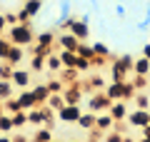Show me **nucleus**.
Wrapping results in <instances>:
<instances>
[{
  "instance_id": "obj_33",
  "label": "nucleus",
  "mask_w": 150,
  "mask_h": 142,
  "mask_svg": "<svg viewBox=\"0 0 150 142\" xmlns=\"http://www.w3.org/2000/svg\"><path fill=\"white\" fill-rule=\"evenodd\" d=\"M13 70H15L13 65H8L5 60H0V80H10L13 77Z\"/></svg>"
},
{
  "instance_id": "obj_5",
  "label": "nucleus",
  "mask_w": 150,
  "mask_h": 142,
  "mask_svg": "<svg viewBox=\"0 0 150 142\" xmlns=\"http://www.w3.org/2000/svg\"><path fill=\"white\" fill-rule=\"evenodd\" d=\"M125 122H128L133 130H140V127L150 125V110H140V107H135V110H130V112H128Z\"/></svg>"
},
{
  "instance_id": "obj_53",
  "label": "nucleus",
  "mask_w": 150,
  "mask_h": 142,
  "mask_svg": "<svg viewBox=\"0 0 150 142\" xmlns=\"http://www.w3.org/2000/svg\"><path fill=\"white\" fill-rule=\"evenodd\" d=\"M50 142H60V140H55V137H53V140H50Z\"/></svg>"
},
{
  "instance_id": "obj_45",
  "label": "nucleus",
  "mask_w": 150,
  "mask_h": 142,
  "mask_svg": "<svg viewBox=\"0 0 150 142\" xmlns=\"http://www.w3.org/2000/svg\"><path fill=\"white\" fill-rule=\"evenodd\" d=\"M8 32V22H5V15L0 13V35H5Z\"/></svg>"
},
{
  "instance_id": "obj_29",
  "label": "nucleus",
  "mask_w": 150,
  "mask_h": 142,
  "mask_svg": "<svg viewBox=\"0 0 150 142\" xmlns=\"http://www.w3.org/2000/svg\"><path fill=\"white\" fill-rule=\"evenodd\" d=\"M78 75H80L78 70H73V67H65L63 72H60V80H63L65 85H70V82H75V80H80Z\"/></svg>"
},
{
  "instance_id": "obj_37",
  "label": "nucleus",
  "mask_w": 150,
  "mask_h": 142,
  "mask_svg": "<svg viewBox=\"0 0 150 142\" xmlns=\"http://www.w3.org/2000/svg\"><path fill=\"white\" fill-rule=\"evenodd\" d=\"M3 105H5V112H8V115H13V112H18V110H20V105H18V100H15V95H13L10 100H5Z\"/></svg>"
},
{
  "instance_id": "obj_21",
  "label": "nucleus",
  "mask_w": 150,
  "mask_h": 142,
  "mask_svg": "<svg viewBox=\"0 0 150 142\" xmlns=\"http://www.w3.org/2000/svg\"><path fill=\"white\" fill-rule=\"evenodd\" d=\"M13 95H15V85H13L10 80H0V102L10 100Z\"/></svg>"
},
{
  "instance_id": "obj_48",
  "label": "nucleus",
  "mask_w": 150,
  "mask_h": 142,
  "mask_svg": "<svg viewBox=\"0 0 150 142\" xmlns=\"http://www.w3.org/2000/svg\"><path fill=\"white\" fill-rule=\"evenodd\" d=\"M143 58H148V60H150V42L143 47Z\"/></svg>"
},
{
  "instance_id": "obj_44",
  "label": "nucleus",
  "mask_w": 150,
  "mask_h": 142,
  "mask_svg": "<svg viewBox=\"0 0 150 142\" xmlns=\"http://www.w3.org/2000/svg\"><path fill=\"white\" fill-rule=\"evenodd\" d=\"M30 20H33V18L28 15L25 10H18V22H23V25H28V22H30Z\"/></svg>"
},
{
  "instance_id": "obj_13",
  "label": "nucleus",
  "mask_w": 150,
  "mask_h": 142,
  "mask_svg": "<svg viewBox=\"0 0 150 142\" xmlns=\"http://www.w3.org/2000/svg\"><path fill=\"white\" fill-rule=\"evenodd\" d=\"M112 125H115V120H112L108 112H98V115H95V130H98V132L105 135V132L112 130Z\"/></svg>"
},
{
  "instance_id": "obj_40",
  "label": "nucleus",
  "mask_w": 150,
  "mask_h": 142,
  "mask_svg": "<svg viewBox=\"0 0 150 142\" xmlns=\"http://www.w3.org/2000/svg\"><path fill=\"white\" fill-rule=\"evenodd\" d=\"M3 15H5L8 27H10V25H18V10H8V13H3Z\"/></svg>"
},
{
  "instance_id": "obj_34",
  "label": "nucleus",
  "mask_w": 150,
  "mask_h": 142,
  "mask_svg": "<svg viewBox=\"0 0 150 142\" xmlns=\"http://www.w3.org/2000/svg\"><path fill=\"white\" fill-rule=\"evenodd\" d=\"M13 42L8 40V35H0V60H5L8 58V50H10Z\"/></svg>"
},
{
  "instance_id": "obj_36",
  "label": "nucleus",
  "mask_w": 150,
  "mask_h": 142,
  "mask_svg": "<svg viewBox=\"0 0 150 142\" xmlns=\"http://www.w3.org/2000/svg\"><path fill=\"white\" fill-rule=\"evenodd\" d=\"M73 20H75L73 15H60V18H58V22H55V25H58L60 30H70V25H73Z\"/></svg>"
},
{
  "instance_id": "obj_26",
  "label": "nucleus",
  "mask_w": 150,
  "mask_h": 142,
  "mask_svg": "<svg viewBox=\"0 0 150 142\" xmlns=\"http://www.w3.org/2000/svg\"><path fill=\"white\" fill-rule=\"evenodd\" d=\"M45 105H48L50 110H55V112H58L60 107H65V100H63V92H55V95H50V97H48V102H45Z\"/></svg>"
},
{
  "instance_id": "obj_42",
  "label": "nucleus",
  "mask_w": 150,
  "mask_h": 142,
  "mask_svg": "<svg viewBox=\"0 0 150 142\" xmlns=\"http://www.w3.org/2000/svg\"><path fill=\"white\" fill-rule=\"evenodd\" d=\"M58 8H60V15H70V0H60Z\"/></svg>"
},
{
  "instance_id": "obj_4",
  "label": "nucleus",
  "mask_w": 150,
  "mask_h": 142,
  "mask_svg": "<svg viewBox=\"0 0 150 142\" xmlns=\"http://www.w3.org/2000/svg\"><path fill=\"white\" fill-rule=\"evenodd\" d=\"M63 100H65V105H80V102H83V85H80V80L65 85Z\"/></svg>"
},
{
  "instance_id": "obj_25",
  "label": "nucleus",
  "mask_w": 150,
  "mask_h": 142,
  "mask_svg": "<svg viewBox=\"0 0 150 142\" xmlns=\"http://www.w3.org/2000/svg\"><path fill=\"white\" fill-rule=\"evenodd\" d=\"M75 55H80V58H85V60H93L95 58V50H93V45H88L85 40L78 45V50H75Z\"/></svg>"
},
{
  "instance_id": "obj_14",
  "label": "nucleus",
  "mask_w": 150,
  "mask_h": 142,
  "mask_svg": "<svg viewBox=\"0 0 150 142\" xmlns=\"http://www.w3.org/2000/svg\"><path fill=\"white\" fill-rule=\"evenodd\" d=\"M15 100L18 105H20V110H33V107H38L35 97H33L30 90H20V95H15Z\"/></svg>"
},
{
  "instance_id": "obj_22",
  "label": "nucleus",
  "mask_w": 150,
  "mask_h": 142,
  "mask_svg": "<svg viewBox=\"0 0 150 142\" xmlns=\"http://www.w3.org/2000/svg\"><path fill=\"white\" fill-rule=\"evenodd\" d=\"M15 132V125H13V117L8 112L0 115V135H13Z\"/></svg>"
},
{
  "instance_id": "obj_52",
  "label": "nucleus",
  "mask_w": 150,
  "mask_h": 142,
  "mask_svg": "<svg viewBox=\"0 0 150 142\" xmlns=\"http://www.w3.org/2000/svg\"><path fill=\"white\" fill-rule=\"evenodd\" d=\"M3 112H5V105H3V102H0V115H3Z\"/></svg>"
},
{
  "instance_id": "obj_35",
  "label": "nucleus",
  "mask_w": 150,
  "mask_h": 142,
  "mask_svg": "<svg viewBox=\"0 0 150 142\" xmlns=\"http://www.w3.org/2000/svg\"><path fill=\"white\" fill-rule=\"evenodd\" d=\"M93 50H95V55H103V58H110V47L105 45V42H93Z\"/></svg>"
},
{
  "instance_id": "obj_51",
  "label": "nucleus",
  "mask_w": 150,
  "mask_h": 142,
  "mask_svg": "<svg viewBox=\"0 0 150 142\" xmlns=\"http://www.w3.org/2000/svg\"><path fill=\"white\" fill-rule=\"evenodd\" d=\"M138 142H150V137H138Z\"/></svg>"
},
{
  "instance_id": "obj_11",
  "label": "nucleus",
  "mask_w": 150,
  "mask_h": 142,
  "mask_svg": "<svg viewBox=\"0 0 150 142\" xmlns=\"http://www.w3.org/2000/svg\"><path fill=\"white\" fill-rule=\"evenodd\" d=\"M128 72L130 70L125 67L118 58H112V63H110V82H123V80H128Z\"/></svg>"
},
{
  "instance_id": "obj_23",
  "label": "nucleus",
  "mask_w": 150,
  "mask_h": 142,
  "mask_svg": "<svg viewBox=\"0 0 150 142\" xmlns=\"http://www.w3.org/2000/svg\"><path fill=\"white\" fill-rule=\"evenodd\" d=\"M133 102H135V107H140V110H150V97H148V92H143V90L135 92Z\"/></svg>"
},
{
  "instance_id": "obj_46",
  "label": "nucleus",
  "mask_w": 150,
  "mask_h": 142,
  "mask_svg": "<svg viewBox=\"0 0 150 142\" xmlns=\"http://www.w3.org/2000/svg\"><path fill=\"white\" fill-rule=\"evenodd\" d=\"M115 13H118L120 18H125V13H128V8H125L123 3H118V5H115Z\"/></svg>"
},
{
  "instance_id": "obj_39",
  "label": "nucleus",
  "mask_w": 150,
  "mask_h": 142,
  "mask_svg": "<svg viewBox=\"0 0 150 142\" xmlns=\"http://www.w3.org/2000/svg\"><path fill=\"white\" fill-rule=\"evenodd\" d=\"M103 142H123V135H120V132H115V130H110V132H105V135H103Z\"/></svg>"
},
{
  "instance_id": "obj_3",
  "label": "nucleus",
  "mask_w": 150,
  "mask_h": 142,
  "mask_svg": "<svg viewBox=\"0 0 150 142\" xmlns=\"http://www.w3.org/2000/svg\"><path fill=\"white\" fill-rule=\"evenodd\" d=\"M110 97H108L105 92H103V90H98V92H93L90 95V100H88V112H108L110 110Z\"/></svg>"
},
{
  "instance_id": "obj_43",
  "label": "nucleus",
  "mask_w": 150,
  "mask_h": 142,
  "mask_svg": "<svg viewBox=\"0 0 150 142\" xmlns=\"http://www.w3.org/2000/svg\"><path fill=\"white\" fill-rule=\"evenodd\" d=\"M10 137H13V142H30V137L23 135L20 130H15V135H10Z\"/></svg>"
},
{
  "instance_id": "obj_9",
  "label": "nucleus",
  "mask_w": 150,
  "mask_h": 142,
  "mask_svg": "<svg viewBox=\"0 0 150 142\" xmlns=\"http://www.w3.org/2000/svg\"><path fill=\"white\" fill-rule=\"evenodd\" d=\"M10 82L15 85V87H20V90H28V87H30V82H33V72H30V70H20V67H15V70H13Z\"/></svg>"
},
{
  "instance_id": "obj_47",
  "label": "nucleus",
  "mask_w": 150,
  "mask_h": 142,
  "mask_svg": "<svg viewBox=\"0 0 150 142\" xmlns=\"http://www.w3.org/2000/svg\"><path fill=\"white\" fill-rule=\"evenodd\" d=\"M140 137H150V125H145V127H140Z\"/></svg>"
},
{
  "instance_id": "obj_18",
  "label": "nucleus",
  "mask_w": 150,
  "mask_h": 142,
  "mask_svg": "<svg viewBox=\"0 0 150 142\" xmlns=\"http://www.w3.org/2000/svg\"><path fill=\"white\" fill-rule=\"evenodd\" d=\"M53 127H38L35 132H33V137H30V142H50L53 140Z\"/></svg>"
},
{
  "instance_id": "obj_55",
  "label": "nucleus",
  "mask_w": 150,
  "mask_h": 142,
  "mask_svg": "<svg viewBox=\"0 0 150 142\" xmlns=\"http://www.w3.org/2000/svg\"><path fill=\"white\" fill-rule=\"evenodd\" d=\"M73 142H78V140H73Z\"/></svg>"
},
{
  "instance_id": "obj_16",
  "label": "nucleus",
  "mask_w": 150,
  "mask_h": 142,
  "mask_svg": "<svg viewBox=\"0 0 150 142\" xmlns=\"http://www.w3.org/2000/svg\"><path fill=\"white\" fill-rule=\"evenodd\" d=\"M33 92V97H35V102H38V107H43L45 102H48V97H50V90H48V85H35V87L30 90Z\"/></svg>"
},
{
  "instance_id": "obj_12",
  "label": "nucleus",
  "mask_w": 150,
  "mask_h": 142,
  "mask_svg": "<svg viewBox=\"0 0 150 142\" xmlns=\"http://www.w3.org/2000/svg\"><path fill=\"white\" fill-rule=\"evenodd\" d=\"M23 60H25V47H20V45H10L5 63H8V65H13V67H20Z\"/></svg>"
},
{
  "instance_id": "obj_32",
  "label": "nucleus",
  "mask_w": 150,
  "mask_h": 142,
  "mask_svg": "<svg viewBox=\"0 0 150 142\" xmlns=\"http://www.w3.org/2000/svg\"><path fill=\"white\" fill-rule=\"evenodd\" d=\"M133 87H135V90H148V87H150V77H148V75H135Z\"/></svg>"
},
{
  "instance_id": "obj_54",
  "label": "nucleus",
  "mask_w": 150,
  "mask_h": 142,
  "mask_svg": "<svg viewBox=\"0 0 150 142\" xmlns=\"http://www.w3.org/2000/svg\"><path fill=\"white\" fill-rule=\"evenodd\" d=\"M118 3H125V0H118Z\"/></svg>"
},
{
  "instance_id": "obj_30",
  "label": "nucleus",
  "mask_w": 150,
  "mask_h": 142,
  "mask_svg": "<svg viewBox=\"0 0 150 142\" xmlns=\"http://www.w3.org/2000/svg\"><path fill=\"white\" fill-rule=\"evenodd\" d=\"M45 85H48L50 95H55V92H63V90H65V82H63V80H60V77H53V80H48V82H45Z\"/></svg>"
},
{
  "instance_id": "obj_15",
  "label": "nucleus",
  "mask_w": 150,
  "mask_h": 142,
  "mask_svg": "<svg viewBox=\"0 0 150 142\" xmlns=\"http://www.w3.org/2000/svg\"><path fill=\"white\" fill-rule=\"evenodd\" d=\"M75 125L80 127V130H85V132H93L95 130V112H80V117H78Z\"/></svg>"
},
{
  "instance_id": "obj_1",
  "label": "nucleus",
  "mask_w": 150,
  "mask_h": 142,
  "mask_svg": "<svg viewBox=\"0 0 150 142\" xmlns=\"http://www.w3.org/2000/svg\"><path fill=\"white\" fill-rule=\"evenodd\" d=\"M5 35H8V40H10L13 45H20V47H30L33 42H35V30H33L30 22H28V25H23V22L10 25Z\"/></svg>"
},
{
  "instance_id": "obj_8",
  "label": "nucleus",
  "mask_w": 150,
  "mask_h": 142,
  "mask_svg": "<svg viewBox=\"0 0 150 142\" xmlns=\"http://www.w3.org/2000/svg\"><path fill=\"white\" fill-rule=\"evenodd\" d=\"M55 45H60V50H78V45H80V40L73 35L70 30H63L60 35H55Z\"/></svg>"
},
{
  "instance_id": "obj_10",
  "label": "nucleus",
  "mask_w": 150,
  "mask_h": 142,
  "mask_svg": "<svg viewBox=\"0 0 150 142\" xmlns=\"http://www.w3.org/2000/svg\"><path fill=\"white\" fill-rule=\"evenodd\" d=\"M128 112H130V110H128V102H125V100H112L108 115H110L115 122H123L125 117H128Z\"/></svg>"
},
{
  "instance_id": "obj_50",
  "label": "nucleus",
  "mask_w": 150,
  "mask_h": 142,
  "mask_svg": "<svg viewBox=\"0 0 150 142\" xmlns=\"http://www.w3.org/2000/svg\"><path fill=\"white\" fill-rule=\"evenodd\" d=\"M123 142H138L135 137H128V135H123Z\"/></svg>"
},
{
  "instance_id": "obj_17",
  "label": "nucleus",
  "mask_w": 150,
  "mask_h": 142,
  "mask_svg": "<svg viewBox=\"0 0 150 142\" xmlns=\"http://www.w3.org/2000/svg\"><path fill=\"white\" fill-rule=\"evenodd\" d=\"M35 45H43V47H53V45H55V32H53V30H43V32H35Z\"/></svg>"
},
{
  "instance_id": "obj_24",
  "label": "nucleus",
  "mask_w": 150,
  "mask_h": 142,
  "mask_svg": "<svg viewBox=\"0 0 150 142\" xmlns=\"http://www.w3.org/2000/svg\"><path fill=\"white\" fill-rule=\"evenodd\" d=\"M13 125H15V130H23V127L28 125V110H18V112H13Z\"/></svg>"
},
{
  "instance_id": "obj_19",
  "label": "nucleus",
  "mask_w": 150,
  "mask_h": 142,
  "mask_svg": "<svg viewBox=\"0 0 150 142\" xmlns=\"http://www.w3.org/2000/svg\"><path fill=\"white\" fill-rule=\"evenodd\" d=\"M23 10H25L30 18L40 15V10H43V0H23Z\"/></svg>"
},
{
  "instance_id": "obj_28",
  "label": "nucleus",
  "mask_w": 150,
  "mask_h": 142,
  "mask_svg": "<svg viewBox=\"0 0 150 142\" xmlns=\"http://www.w3.org/2000/svg\"><path fill=\"white\" fill-rule=\"evenodd\" d=\"M58 55H60V63H63V67H73V65H75V58H78L73 50H60Z\"/></svg>"
},
{
  "instance_id": "obj_27",
  "label": "nucleus",
  "mask_w": 150,
  "mask_h": 142,
  "mask_svg": "<svg viewBox=\"0 0 150 142\" xmlns=\"http://www.w3.org/2000/svg\"><path fill=\"white\" fill-rule=\"evenodd\" d=\"M45 70H50V72H58V70H63V63H60V55L53 53L48 60H45Z\"/></svg>"
},
{
  "instance_id": "obj_7",
  "label": "nucleus",
  "mask_w": 150,
  "mask_h": 142,
  "mask_svg": "<svg viewBox=\"0 0 150 142\" xmlns=\"http://www.w3.org/2000/svg\"><path fill=\"white\" fill-rule=\"evenodd\" d=\"M70 32H73L78 40H88V35H90V25H88V15H80V18H75L73 25H70Z\"/></svg>"
},
{
  "instance_id": "obj_49",
  "label": "nucleus",
  "mask_w": 150,
  "mask_h": 142,
  "mask_svg": "<svg viewBox=\"0 0 150 142\" xmlns=\"http://www.w3.org/2000/svg\"><path fill=\"white\" fill-rule=\"evenodd\" d=\"M0 142H13V137L10 135H0Z\"/></svg>"
},
{
  "instance_id": "obj_38",
  "label": "nucleus",
  "mask_w": 150,
  "mask_h": 142,
  "mask_svg": "<svg viewBox=\"0 0 150 142\" xmlns=\"http://www.w3.org/2000/svg\"><path fill=\"white\" fill-rule=\"evenodd\" d=\"M148 27H150V3H148V8H145V18L138 22V30H140V32H145Z\"/></svg>"
},
{
  "instance_id": "obj_41",
  "label": "nucleus",
  "mask_w": 150,
  "mask_h": 142,
  "mask_svg": "<svg viewBox=\"0 0 150 142\" xmlns=\"http://www.w3.org/2000/svg\"><path fill=\"white\" fill-rule=\"evenodd\" d=\"M118 60H120V63H123L125 67L130 70V72H133V63H135V58H133V55H128V53H125V55H120Z\"/></svg>"
},
{
  "instance_id": "obj_20",
  "label": "nucleus",
  "mask_w": 150,
  "mask_h": 142,
  "mask_svg": "<svg viewBox=\"0 0 150 142\" xmlns=\"http://www.w3.org/2000/svg\"><path fill=\"white\" fill-rule=\"evenodd\" d=\"M133 72L135 75H150V60L148 58H135V63H133Z\"/></svg>"
},
{
  "instance_id": "obj_31",
  "label": "nucleus",
  "mask_w": 150,
  "mask_h": 142,
  "mask_svg": "<svg viewBox=\"0 0 150 142\" xmlns=\"http://www.w3.org/2000/svg\"><path fill=\"white\" fill-rule=\"evenodd\" d=\"M90 67H93V63H90V60L80 58V55L75 58V65H73V70H78V72H88V70H90Z\"/></svg>"
},
{
  "instance_id": "obj_6",
  "label": "nucleus",
  "mask_w": 150,
  "mask_h": 142,
  "mask_svg": "<svg viewBox=\"0 0 150 142\" xmlns=\"http://www.w3.org/2000/svg\"><path fill=\"white\" fill-rule=\"evenodd\" d=\"M80 105H65V107H60L55 115H58V120L60 122H65V125H75L78 122V117H80Z\"/></svg>"
},
{
  "instance_id": "obj_2",
  "label": "nucleus",
  "mask_w": 150,
  "mask_h": 142,
  "mask_svg": "<svg viewBox=\"0 0 150 142\" xmlns=\"http://www.w3.org/2000/svg\"><path fill=\"white\" fill-rule=\"evenodd\" d=\"M103 92H105L110 100H125V102H130V100L135 97V92H138V90L133 87V82L123 80V82H110Z\"/></svg>"
}]
</instances>
